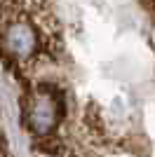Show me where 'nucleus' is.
<instances>
[{
  "instance_id": "1",
  "label": "nucleus",
  "mask_w": 155,
  "mask_h": 157,
  "mask_svg": "<svg viewBox=\"0 0 155 157\" xmlns=\"http://www.w3.org/2000/svg\"><path fill=\"white\" fill-rule=\"evenodd\" d=\"M45 35L31 17H12L2 24L0 49L17 63H28L42 52Z\"/></svg>"
},
{
  "instance_id": "2",
  "label": "nucleus",
  "mask_w": 155,
  "mask_h": 157,
  "mask_svg": "<svg viewBox=\"0 0 155 157\" xmlns=\"http://www.w3.org/2000/svg\"><path fill=\"white\" fill-rule=\"evenodd\" d=\"M61 113H64V103L59 92L42 87L35 89L26 103V122L38 136H50L61 120Z\"/></svg>"
}]
</instances>
